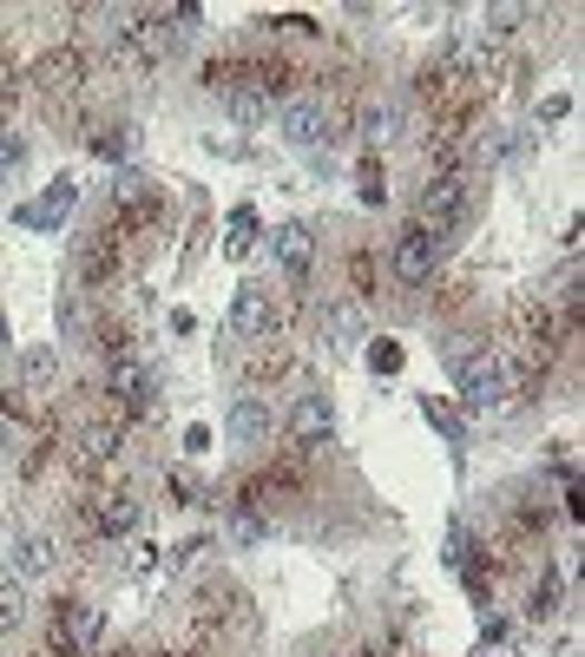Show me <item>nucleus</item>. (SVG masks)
I'll list each match as a JSON object with an SVG mask.
<instances>
[{"label":"nucleus","mask_w":585,"mask_h":657,"mask_svg":"<svg viewBox=\"0 0 585 657\" xmlns=\"http://www.w3.org/2000/svg\"><path fill=\"white\" fill-rule=\"evenodd\" d=\"M440 362L454 368V381H460V401L474 408V415H494V408H507L513 395V362L500 349H467V342H454V349H440Z\"/></svg>","instance_id":"obj_1"},{"label":"nucleus","mask_w":585,"mask_h":657,"mask_svg":"<svg viewBox=\"0 0 585 657\" xmlns=\"http://www.w3.org/2000/svg\"><path fill=\"white\" fill-rule=\"evenodd\" d=\"M440 243H447V237L422 230V223H415V230H401V237H395V250H388L395 283H408V290H415V283H428V277L440 270Z\"/></svg>","instance_id":"obj_2"},{"label":"nucleus","mask_w":585,"mask_h":657,"mask_svg":"<svg viewBox=\"0 0 585 657\" xmlns=\"http://www.w3.org/2000/svg\"><path fill=\"white\" fill-rule=\"evenodd\" d=\"M277 132H284L296 151H316L329 139V106H323V99H284V106H277Z\"/></svg>","instance_id":"obj_3"},{"label":"nucleus","mask_w":585,"mask_h":657,"mask_svg":"<svg viewBox=\"0 0 585 657\" xmlns=\"http://www.w3.org/2000/svg\"><path fill=\"white\" fill-rule=\"evenodd\" d=\"M290 440L296 447H316V454L336 447V401L329 395H303L290 408Z\"/></svg>","instance_id":"obj_4"},{"label":"nucleus","mask_w":585,"mask_h":657,"mask_svg":"<svg viewBox=\"0 0 585 657\" xmlns=\"http://www.w3.org/2000/svg\"><path fill=\"white\" fill-rule=\"evenodd\" d=\"M401 126H408V112H401L395 92H375V99H363V112H356V132H363V146H375V151L395 146Z\"/></svg>","instance_id":"obj_5"},{"label":"nucleus","mask_w":585,"mask_h":657,"mask_svg":"<svg viewBox=\"0 0 585 657\" xmlns=\"http://www.w3.org/2000/svg\"><path fill=\"white\" fill-rule=\"evenodd\" d=\"M415 211H422V230L440 237V223H454L460 211H467V178H454V171H447V178H428V191H422Z\"/></svg>","instance_id":"obj_6"},{"label":"nucleus","mask_w":585,"mask_h":657,"mask_svg":"<svg viewBox=\"0 0 585 657\" xmlns=\"http://www.w3.org/2000/svg\"><path fill=\"white\" fill-rule=\"evenodd\" d=\"M277 329V309H270V290H257V283H237L230 296V336H270Z\"/></svg>","instance_id":"obj_7"},{"label":"nucleus","mask_w":585,"mask_h":657,"mask_svg":"<svg viewBox=\"0 0 585 657\" xmlns=\"http://www.w3.org/2000/svg\"><path fill=\"white\" fill-rule=\"evenodd\" d=\"M73 198H79L73 178H53V185H47V191H40L33 205H20L13 218L27 223V230H60V223H67V211H73Z\"/></svg>","instance_id":"obj_8"},{"label":"nucleus","mask_w":585,"mask_h":657,"mask_svg":"<svg viewBox=\"0 0 585 657\" xmlns=\"http://www.w3.org/2000/svg\"><path fill=\"white\" fill-rule=\"evenodd\" d=\"M53 559H60V553H53V539H47V532H20V539H13V553H7V566H13V579H20V585L47 579V573H53Z\"/></svg>","instance_id":"obj_9"},{"label":"nucleus","mask_w":585,"mask_h":657,"mask_svg":"<svg viewBox=\"0 0 585 657\" xmlns=\"http://www.w3.org/2000/svg\"><path fill=\"white\" fill-rule=\"evenodd\" d=\"M270 257H277L290 277H303V270H309V257H316V237H309V223H296V218L277 223V230H270Z\"/></svg>","instance_id":"obj_10"},{"label":"nucleus","mask_w":585,"mask_h":657,"mask_svg":"<svg viewBox=\"0 0 585 657\" xmlns=\"http://www.w3.org/2000/svg\"><path fill=\"white\" fill-rule=\"evenodd\" d=\"M224 435L237 440V447H264V440L277 435V415H270L264 401H237L230 421H224Z\"/></svg>","instance_id":"obj_11"},{"label":"nucleus","mask_w":585,"mask_h":657,"mask_svg":"<svg viewBox=\"0 0 585 657\" xmlns=\"http://www.w3.org/2000/svg\"><path fill=\"white\" fill-rule=\"evenodd\" d=\"M356 342H363V309H356V302H329V309H323V349L343 356V349H356Z\"/></svg>","instance_id":"obj_12"},{"label":"nucleus","mask_w":585,"mask_h":657,"mask_svg":"<svg viewBox=\"0 0 585 657\" xmlns=\"http://www.w3.org/2000/svg\"><path fill=\"white\" fill-rule=\"evenodd\" d=\"M99 631H106L99 605H86V598H67V605H60V638H67V645H92Z\"/></svg>","instance_id":"obj_13"},{"label":"nucleus","mask_w":585,"mask_h":657,"mask_svg":"<svg viewBox=\"0 0 585 657\" xmlns=\"http://www.w3.org/2000/svg\"><path fill=\"white\" fill-rule=\"evenodd\" d=\"M224 112H230V126H244V132H257L270 106H264V92H257V86H237V92H224Z\"/></svg>","instance_id":"obj_14"},{"label":"nucleus","mask_w":585,"mask_h":657,"mask_svg":"<svg viewBox=\"0 0 585 657\" xmlns=\"http://www.w3.org/2000/svg\"><path fill=\"white\" fill-rule=\"evenodd\" d=\"M53 375H60V349L33 342V349L20 356V388H53Z\"/></svg>","instance_id":"obj_15"},{"label":"nucleus","mask_w":585,"mask_h":657,"mask_svg":"<svg viewBox=\"0 0 585 657\" xmlns=\"http://www.w3.org/2000/svg\"><path fill=\"white\" fill-rule=\"evenodd\" d=\"M86 467H106L112 454H119V428H106V421H92V428H79V447H73Z\"/></svg>","instance_id":"obj_16"},{"label":"nucleus","mask_w":585,"mask_h":657,"mask_svg":"<svg viewBox=\"0 0 585 657\" xmlns=\"http://www.w3.org/2000/svg\"><path fill=\"white\" fill-rule=\"evenodd\" d=\"M99 519H106V532H139V519H146V500H139V494H112Z\"/></svg>","instance_id":"obj_17"},{"label":"nucleus","mask_w":585,"mask_h":657,"mask_svg":"<svg viewBox=\"0 0 585 657\" xmlns=\"http://www.w3.org/2000/svg\"><path fill=\"white\" fill-rule=\"evenodd\" d=\"M507 158H513V132L507 126H487L480 146H474V165H507Z\"/></svg>","instance_id":"obj_18"},{"label":"nucleus","mask_w":585,"mask_h":657,"mask_svg":"<svg viewBox=\"0 0 585 657\" xmlns=\"http://www.w3.org/2000/svg\"><path fill=\"white\" fill-rule=\"evenodd\" d=\"M224 250H230V257L257 250V211H237V218L224 223Z\"/></svg>","instance_id":"obj_19"},{"label":"nucleus","mask_w":585,"mask_h":657,"mask_svg":"<svg viewBox=\"0 0 585 657\" xmlns=\"http://www.w3.org/2000/svg\"><path fill=\"white\" fill-rule=\"evenodd\" d=\"M146 388H151V375L139 362H119V368H112V395H119V401H146Z\"/></svg>","instance_id":"obj_20"},{"label":"nucleus","mask_w":585,"mask_h":657,"mask_svg":"<svg viewBox=\"0 0 585 657\" xmlns=\"http://www.w3.org/2000/svg\"><path fill=\"white\" fill-rule=\"evenodd\" d=\"M20 618H27V585L7 579V585H0V631H13Z\"/></svg>","instance_id":"obj_21"},{"label":"nucleus","mask_w":585,"mask_h":657,"mask_svg":"<svg viewBox=\"0 0 585 657\" xmlns=\"http://www.w3.org/2000/svg\"><path fill=\"white\" fill-rule=\"evenodd\" d=\"M27 165V132H0V171Z\"/></svg>","instance_id":"obj_22"},{"label":"nucleus","mask_w":585,"mask_h":657,"mask_svg":"<svg viewBox=\"0 0 585 657\" xmlns=\"http://www.w3.org/2000/svg\"><path fill=\"white\" fill-rule=\"evenodd\" d=\"M526 20V7H487V33H513Z\"/></svg>","instance_id":"obj_23"},{"label":"nucleus","mask_w":585,"mask_h":657,"mask_svg":"<svg viewBox=\"0 0 585 657\" xmlns=\"http://www.w3.org/2000/svg\"><path fill=\"white\" fill-rule=\"evenodd\" d=\"M573 112V92H553V99H539V126H553V119H566Z\"/></svg>","instance_id":"obj_24"},{"label":"nucleus","mask_w":585,"mask_h":657,"mask_svg":"<svg viewBox=\"0 0 585 657\" xmlns=\"http://www.w3.org/2000/svg\"><path fill=\"white\" fill-rule=\"evenodd\" d=\"M368 368H375V375H388V368H401V349H388V342H375V349H368Z\"/></svg>","instance_id":"obj_25"},{"label":"nucleus","mask_w":585,"mask_h":657,"mask_svg":"<svg viewBox=\"0 0 585 657\" xmlns=\"http://www.w3.org/2000/svg\"><path fill=\"white\" fill-rule=\"evenodd\" d=\"M230 539H237V546H257V539H264V519H230Z\"/></svg>","instance_id":"obj_26"},{"label":"nucleus","mask_w":585,"mask_h":657,"mask_svg":"<svg viewBox=\"0 0 585 657\" xmlns=\"http://www.w3.org/2000/svg\"><path fill=\"white\" fill-rule=\"evenodd\" d=\"M119 198H126V205L146 198V178H139V171H119Z\"/></svg>","instance_id":"obj_27"},{"label":"nucleus","mask_w":585,"mask_h":657,"mask_svg":"<svg viewBox=\"0 0 585 657\" xmlns=\"http://www.w3.org/2000/svg\"><path fill=\"white\" fill-rule=\"evenodd\" d=\"M0 106H7V79H0Z\"/></svg>","instance_id":"obj_28"},{"label":"nucleus","mask_w":585,"mask_h":657,"mask_svg":"<svg viewBox=\"0 0 585 657\" xmlns=\"http://www.w3.org/2000/svg\"><path fill=\"white\" fill-rule=\"evenodd\" d=\"M0 349H7V322H0Z\"/></svg>","instance_id":"obj_29"}]
</instances>
